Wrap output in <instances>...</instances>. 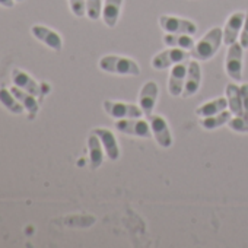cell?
Listing matches in <instances>:
<instances>
[{"mask_svg":"<svg viewBox=\"0 0 248 248\" xmlns=\"http://www.w3.org/2000/svg\"><path fill=\"white\" fill-rule=\"evenodd\" d=\"M222 43H223V30L217 27L212 28L203 35V38L199 43L194 44V47L190 50V54L197 62H207L212 57H215Z\"/></svg>","mask_w":248,"mask_h":248,"instance_id":"cell-1","label":"cell"},{"mask_svg":"<svg viewBox=\"0 0 248 248\" xmlns=\"http://www.w3.org/2000/svg\"><path fill=\"white\" fill-rule=\"evenodd\" d=\"M99 69L107 73L112 75H120V76H139L140 75V67L139 64L129 59V57H123V56H104L99 63Z\"/></svg>","mask_w":248,"mask_h":248,"instance_id":"cell-2","label":"cell"},{"mask_svg":"<svg viewBox=\"0 0 248 248\" xmlns=\"http://www.w3.org/2000/svg\"><path fill=\"white\" fill-rule=\"evenodd\" d=\"M114 127L117 132L127 135V136H135V138H143L148 139L152 136L151 124L149 121L140 118H123V120H115Z\"/></svg>","mask_w":248,"mask_h":248,"instance_id":"cell-3","label":"cell"},{"mask_svg":"<svg viewBox=\"0 0 248 248\" xmlns=\"http://www.w3.org/2000/svg\"><path fill=\"white\" fill-rule=\"evenodd\" d=\"M190 57H191V54L188 53V50L170 47L168 50H164V51L158 53L152 59V67L156 69V70H165V69H170V67H172V66H175L178 63L188 62Z\"/></svg>","mask_w":248,"mask_h":248,"instance_id":"cell-4","label":"cell"},{"mask_svg":"<svg viewBox=\"0 0 248 248\" xmlns=\"http://www.w3.org/2000/svg\"><path fill=\"white\" fill-rule=\"evenodd\" d=\"M242 57L244 48L239 41L228 46V53L225 57V70L226 75L235 82H239L242 79Z\"/></svg>","mask_w":248,"mask_h":248,"instance_id":"cell-5","label":"cell"},{"mask_svg":"<svg viewBox=\"0 0 248 248\" xmlns=\"http://www.w3.org/2000/svg\"><path fill=\"white\" fill-rule=\"evenodd\" d=\"M104 111L115 118V120H123V118H140L143 115V111L139 105L129 104V102H115V101H104L102 104Z\"/></svg>","mask_w":248,"mask_h":248,"instance_id":"cell-6","label":"cell"},{"mask_svg":"<svg viewBox=\"0 0 248 248\" xmlns=\"http://www.w3.org/2000/svg\"><path fill=\"white\" fill-rule=\"evenodd\" d=\"M148 121L151 124V130H152V135H154L156 143L164 149L171 148L172 146V135H171V129L168 126V121L162 115H156V114H152L148 118Z\"/></svg>","mask_w":248,"mask_h":248,"instance_id":"cell-7","label":"cell"},{"mask_svg":"<svg viewBox=\"0 0 248 248\" xmlns=\"http://www.w3.org/2000/svg\"><path fill=\"white\" fill-rule=\"evenodd\" d=\"M159 25L164 31L170 34H187L194 35L197 32V25L188 19L171 16V15H162L159 18Z\"/></svg>","mask_w":248,"mask_h":248,"instance_id":"cell-8","label":"cell"},{"mask_svg":"<svg viewBox=\"0 0 248 248\" xmlns=\"http://www.w3.org/2000/svg\"><path fill=\"white\" fill-rule=\"evenodd\" d=\"M158 95H159V88L154 80L146 82L140 92H139V107L143 111V115L146 118H149L154 112V108L156 105L158 101Z\"/></svg>","mask_w":248,"mask_h":248,"instance_id":"cell-9","label":"cell"},{"mask_svg":"<svg viewBox=\"0 0 248 248\" xmlns=\"http://www.w3.org/2000/svg\"><path fill=\"white\" fill-rule=\"evenodd\" d=\"M187 69H188V63H178L175 66L171 67L170 72V79H168V92L171 93V96H181L183 91H184V85H186V78H187Z\"/></svg>","mask_w":248,"mask_h":248,"instance_id":"cell-10","label":"cell"},{"mask_svg":"<svg viewBox=\"0 0 248 248\" xmlns=\"http://www.w3.org/2000/svg\"><path fill=\"white\" fill-rule=\"evenodd\" d=\"M12 80H14V85H15V86H18V88L27 91V92L31 93V95H34V96L40 101V104L44 101L43 88H41V86L28 75V73H25V72H22V70H19V69H14V70H12Z\"/></svg>","mask_w":248,"mask_h":248,"instance_id":"cell-11","label":"cell"},{"mask_svg":"<svg viewBox=\"0 0 248 248\" xmlns=\"http://www.w3.org/2000/svg\"><path fill=\"white\" fill-rule=\"evenodd\" d=\"M244 21H245L244 12H235L228 18V21L223 27V44L231 46L238 41Z\"/></svg>","mask_w":248,"mask_h":248,"instance_id":"cell-12","label":"cell"},{"mask_svg":"<svg viewBox=\"0 0 248 248\" xmlns=\"http://www.w3.org/2000/svg\"><path fill=\"white\" fill-rule=\"evenodd\" d=\"M31 34L38 41H41L43 44H46L47 47H50L51 50H54L57 53L62 51V48H63V40H62V37L56 31H53V30H50V28H47L44 25H34L31 28Z\"/></svg>","mask_w":248,"mask_h":248,"instance_id":"cell-13","label":"cell"},{"mask_svg":"<svg viewBox=\"0 0 248 248\" xmlns=\"http://www.w3.org/2000/svg\"><path fill=\"white\" fill-rule=\"evenodd\" d=\"M202 83V67L197 60L188 62V69H187V78H186V85L183 91V98H190L197 93L199 88Z\"/></svg>","mask_w":248,"mask_h":248,"instance_id":"cell-14","label":"cell"},{"mask_svg":"<svg viewBox=\"0 0 248 248\" xmlns=\"http://www.w3.org/2000/svg\"><path fill=\"white\" fill-rule=\"evenodd\" d=\"M92 133H95L101 143H102V148L108 156V159L111 161H117L120 158V146H118V142L115 139V135L108 130V129H102V127H98L95 130H92Z\"/></svg>","mask_w":248,"mask_h":248,"instance_id":"cell-15","label":"cell"},{"mask_svg":"<svg viewBox=\"0 0 248 248\" xmlns=\"http://www.w3.org/2000/svg\"><path fill=\"white\" fill-rule=\"evenodd\" d=\"M88 151H89L91 170L95 171V170H98L102 165V162H104V152H105L99 138L95 133H91L89 138H88Z\"/></svg>","mask_w":248,"mask_h":248,"instance_id":"cell-16","label":"cell"},{"mask_svg":"<svg viewBox=\"0 0 248 248\" xmlns=\"http://www.w3.org/2000/svg\"><path fill=\"white\" fill-rule=\"evenodd\" d=\"M11 92L18 98V101L24 105V108L30 112V120H34L35 117H37V114H38V111H40V101L34 96V95H31V93H28L27 91H24V89H21V88H18V86H14V88H11Z\"/></svg>","mask_w":248,"mask_h":248,"instance_id":"cell-17","label":"cell"},{"mask_svg":"<svg viewBox=\"0 0 248 248\" xmlns=\"http://www.w3.org/2000/svg\"><path fill=\"white\" fill-rule=\"evenodd\" d=\"M123 0H105L102 6V21L108 28H114L121 14Z\"/></svg>","mask_w":248,"mask_h":248,"instance_id":"cell-18","label":"cell"},{"mask_svg":"<svg viewBox=\"0 0 248 248\" xmlns=\"http://www.w3.org/2000/svg\"><path fill=\"white\" fill-rule=\"evenodd\" d=\"M226 99H228V108L232 112V115H242V98H241V86L235 83L226 85Z\"/></svg>","mask_w":248,"mask_h":248,"instance_id":"cell-19","label":"cell"},{"mask_svg":"<svg viewBox=\"0 0 248 248\" xmlns=\"http://www.w3.org/2000/svg\"><path fill=\"white\" fill-rule=\"evenodd\" d=\"M232 118V112L225 109V111H220L217 114H213V115H209V117H203L202 121H200V126L204 129V130H215V129H219L222 126H228L229 120Z\"/></svg>","mask_w":248,"mask_h":248,"instance_id":"cell-20","label":"cell"},{"mask_svg":"<svg viewBox=\"0 0 248 248\" xmlns=\"http://www.w3.org/2000/svg\"><path fill=\"white\" fill-rule=\"evenodd\" d=\"M228 108V99L226 96H219L216 99H212L209 102H204L203 105L197 107L196 108V114L199 117H209V115H213V114H217L220 111H225Z\"/></svg>","mask_w":248,"mask_h":248,"instance_id":"cell-21","label":"cell"},{"mask_svg":"<svg viewBox=\"0 0 248 248\" xmlns=\"http://www.w3.org/2000/svg\"><path fill=\"white\" fill-rule=\"evenodd\" d=\"M164 43L168 47H175V48H183V50H191L194 47V40L193 35L187 34H165L164 35Z\"/></svg>","mask_w":248,"mask_h":248,"instance_id":"cell-22","label":"cell"},{"mask_svg":"<svg viewBox=\"0 0 248 248\" xmlns=\"http://www.w3.org/2000/svg\"><path fill=\"white\" fill-rule=\"evenodd\" d=\"M0 102H2V105L9 109L12 114H22L24 112V105L18 101V98L8 89L2 88L0 89Z\"/></svg>","mask_w":248,"mask_h":248,"instance_id":"cell-23","label":"cell"},{"mask_svg":"<svg viewBox=\"0 0 248 248\" xmlns=\"http://www.w3.org/2000/svg\"><path fill=\"white\" fill-rule=\"evenodd\" d=\"M228 127L236 133H248V117L247 115H233L228 123Z\"/></svg>","mask_w":248,"mask_h":248,"instance_id":"cell-24","label":"cell"},{"mask_svg":"<svg viewBox=\"0 0 248 248\" xmlns=\"http://www.w3.org/2000/svg\"><path fill=\"white\" fill-rule=\"evenodd\" d=\"M102 15V0H86V16L91 21H98Z\"/></svg>","mask_w":248,"mask_h":248,"instance_id":"cell-25","label":"cell"},{"mask_svg":"<svg viewBox=\"0 0 248 248\" xmlns=\"http://www.w3.org/2000/svg\"><path fill=\"white\" fill-rule=\"evenodd\" d=\"M69 5L75 16L83 18L86 15V0H69Z\"/></svg>","mask_w":248,"mask_h":248,"instance_id":"cell-26","label":"cell"},{"mask_svg":"<svg viewBox=\"0 0 248 248\" xmlns=\"http://www.w3.org/2000/svg\"><path fill=\"white\" fill-rule=\"evenodd\" d=\"M239 44L242 46L244 50L248 48V12L245 14V21H244L242 30H241V34H239Z\"/></svg>","mask_w":248,"mask_h":248,"instance_id":"cell-27","label":"cell"},{"mask_svg":"<svg viewBox=\"0 0 248 248\" xmlns=\"http://www.w3.org/2000/svg\"><path fill=\"white\" fill-rule=\"evenodd\" d=\"M241 98H242V115L248 117V83L241 85Z\"/></svg>","mask_w":248,"mask_h":248,"instance_id":"cell-28","label":"cell"},{"mask_svg":"<svg viewBox=\"0 0 248 248\" xmlns=\"http://www.w3.org/2000/svg\"><path fill=\"white\" fill-rule=\"evenodd\" d=\"M0 5H2L3 8L11 9V8L15 6V0H0Z\"/></svg>","mask_w":248,"mask_h":248,"instance_id":"cell-29","label":"cell"},{"mask_svg":"<svg viewBox=\"0 0 248 248\" xmlns=\"http://www.w3.org/2000/svg\"><path fill=\"white\" fill-rule=\"evenodd\" d=\"M16 2H22V0H16Z\"/></svg>","mask_w":248,"mask_h":248,"instance_id":"cell-30","label":"cell"}]
</instances>
